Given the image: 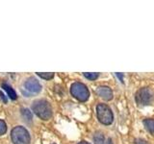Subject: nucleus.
<instances>
[{"mask_svg":"<svg viewBox=\"0 0 154 144\" xmlns=\"http://www.w3.org/2000/svg\"><path fill=\"white\" fill-rule=\"evenodd\" d=\"M116 75H117L119 78V80H120V82L122 83H123V74H120V73H116Z\"/></svg>","mask_w":154,"mask_h":144,"instance_id":"17","label":"nucleus"},{"mask_svg":"<svg viewBox=\"0 0 154 144\" xmlns=\"http://www.w3.org/2000/svg\"><path fill=\"white\" fill-rule=\"evenodd\" d=\"M84 76H85V78L89 79L91 81H94V80H96L98 78L99 74L98 73H88V72H85Z\"/></svg>","mask_w":154,"mask_h":144,"instance_id":"13","label":"nucleus"},{"mask_svg":"<svg viewBox=\"0 0 154 144\" xmlns=\"http://www.w3.org/2000/svg\"><path fill=\"white\" fill-rule=\"evenodd\" d=\"M0 97H1V99H2V101H3L4 103H7V98L5 97V96H4V94H3V93L1 92V91H0Z\"/></svg>","mask_w":154,"mask_h":144,"instance_id":"16","label":"nucleus"},{"mask_svg":"<svg viewBox=\"0 0 154 144\" xmlns=\"http://www.w3.org/2000/svg\"><path fill=\"white\" fill-rule=\"evenodd\" d=\"M135 144H148V142L143 138H136L135 139Z\"/></svg>","mask_w":154,"mask_h":144,"instance_id":"15","label":"nucleus"},{"mask_svg":"<svg viewBox=\"0 0 154 144\" xmlns=\"http://www.w3.org/2000/svg\"><path fill=\"white\" fill-rule=\"evenodd\" d=\"M22 114L23 115L25 114V118L26 119H28V117H29V119H32V115H31V112H30V110H29L23 109L22 110Z\"/></svg>","mask_w":154,"mask_h":144,"instance_id":"14","label":"nucleus"},{"mask_svg":"<svg viewBox=\"0 0 154 144\" xmlns=\"http://www.w3.org/2000/svg\"><path fill=\"white\" fill-rule=\"evenodd\" d=\"M96 94H97L98 96H100L102 99L106 100V101L112 100L113 97H114L113 90L111 89L109 86H98L97 89H96Z\"/></svg>","mask_w":154,"mask_h":144,"instance_id":"7","label":"nucleus"},{"mask_svg":"<svg viewBox=\"0 0 154 144\" xmlns=\"http://www.w3.org/2000/svg\"><path fill=\"white\" fill-rule=\"evenodd\" d=\"M143 124L146 130L150 133V134H154V118H146L143 119Z\"/></svg>","mask_w":154,"mask_h":144,"instance_id":"8","label":"nucleus"},{"mask_svg":"<svg viewBox=\"0 0 154 144\" xmlns=\"http://www.w3.org/2000/svg\"><path fill=\"white\" fill-rule=\"evenodd\" d=\"M11 138L14 144H30V134L23 126L14 127L11 132Z\"/></svg>","mask_w":154,"mask_h":144,"instance_id":"2","label":"nucleus"},{"mask_svg":"<svg viewBox=\"0 0 154 144\" xmlns=\"http://www.w3.org/2000/svg\"><path fill=\"white\" fill-rule=\"evenodd\" d=\"M2 88L5 89V91L7 92L8 96H9V97L11 98L12 100H16V99L17 98V93H16V91H14V90L13 89L12 86H10L8 84H3V85H2Z\"/></svg>","mask_w":154,"mask_h":144,"instance_id":"9","label":"nucleus"},{"mask_svg":"<svg viewBox=\"0 0 154 144\" xmlns=\"http://www.w3.org/2000/svg\"><path fill=\"white\" fill-rule=\"evenodd\" d=\"M37 75L38 77H41L42 79H45V80H51L53 77H54V73H50V72H46V73H42V72H38Z\"/></svg>","mask_w":154,"mask_h":144,"instance_id":"11","label":"nucleus"},{"mask_svg":"<svg viewBox=\"0 0 154 144\" xmlns=\"http://www.w3.org/2000/svg\"><path fill=\"white\" fill-rule=\"evenodd\" d=\"M94 144H106V140L104 137V134L101 132H96L94 136Z\"/></svg>","mask_w":154,"mask_h":144,"instance_id":"10","label":"nucleus"},{"mask_svg":"<svg viewBox=\"0 0 154 144\" xmlns=\"http://www.w3.org/2000/svg\"><path fill=\"white\" fill-rule=\"evenodd\" d=\"M77 144H91L90 142H88V141H85V140H82V141H80V142H78Z\"/></svg>","mask_w":154,"mask_h":144,"instance_id":"18","label":"nucleus"},{"mask_svg":"<svg viewBox=\"0 0 154 144\" xmlns=\"http://www.w3.org/2000/svg\"><path fill=\"white\" fill-rule=\"evenodd\" d=\"M96 116L103 125H111L114 121V114L108 105L100 103L96 106Z\"/></svg>","mask_w":154,"mask_h":144,"instance_id":"3","label":"nucleus"},{"mask_svg":"<svg viewBox=\"0 0 154 144\" xmlns=\"http://www.w3.org/2000/svg\"><path fill=\"white\" fill-rule=\"evenodd\" d=\"M135 100L137 105L141 107L150 106L154 102V92L149 88H140L135 94Z\"/></svg>","mask_w":154,"mask_h":144,"instance_id":"4","label":"nucleus"},{"mask_svg":"<svg viewBox=\"0 0 154 144\" xmlns=\"http://www.w3.org/2000/svg\"><path fill=\"white\" fill-rule=\"evenodd\" d=\"M70 93L75 99L80 102H86L90 98V90L87 88V86L76 82L73 83L70 86Z\"/></svg>","mask_w":154,"mask_h":144,"instance_id":"5","label":"nucleus"},{"mask_svg":"<svg viewBox=\"0 0 154 144\" xmlns=\"http://www.w3.org/2000/svg\"><path fill=\"white\" fill-rule=\"evenodd\" d=\"M24 88L32 93H38L42 90V86L36 78L30 77L24 83Z\"/></svg>","mask_w":154,"mask_h":144,"instance_id":"6","label":"nucleus"},{"mask_svg":"<svg viewBox=\"0 0 154 144\" xmlns=\"http://www.w3.org/2000/svg\"><path fill=\"white\" fill-rule=\"evenodd\" d=\"M52 144H56V143H52Z\"/></svg>","mask_w":154,"mask_h":144,"instance_id":"19","label":"nucleus"},{"mask_svg":"<svg viewBox=\"0 0 154 144\" xmlns=\"http://www.w3.org/2000/svg\"><path fill=\"white\" fill-rule=\"evenodd\" d=\"M7 132V124L5 123L4 120L0 119V136H3Z\"/></svg>","mask_w":154,"mask_h":144,"instance_id":"12","label":"nucleus"},{"mask_svg":"<svg viewBox=\"0 0 154 144\" xmlns=\"http://www.w3.org/2000/svg\"><path fill=\"white\" fill-rule=\"evenodd\" d=\"M32 110L38 117L42 120H49L52 116V109L49 102L45 99L34 101L32 104Z\"/></svg>","mask_w":154,"mask_h":144,"instance_id":"1","label":"nucleus"}]
</instances>
